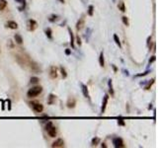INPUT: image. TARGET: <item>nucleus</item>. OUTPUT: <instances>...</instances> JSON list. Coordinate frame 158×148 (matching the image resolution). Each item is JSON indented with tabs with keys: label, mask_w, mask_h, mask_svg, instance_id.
<instances>
[{
	"label": "nucleus",
	"mask_w": 158,
	"mask_h": 148,
	"mask_svg": "<svg viewBox=\"0 0 158 148\" xmlns=\"http://www.w3.org/2000/svg\"><path fill=\"white\" fill-rule=\"evenodd\" d=\"M42 92H43V88L41 86H35V87H32L31 89H29V91L27 92V96L29 98H35V97L39 96Z\"/></svg>",
	"instance_id": "1"
},
{
	"label": "nucleus",
	"mask_w": 158,
	"mask_h": 148,
	"mask_svg": "<svg viewBox=\"0 0 158 148\" xmlns=\"http://www.w3.org/2000/svg\"><path fill=\"white\" fill-rule=\"evenodd\" d=\"M45 130L47 131L48 135L50 137H56V134H57V131H56V127L52 125L51 122H48L47 125L45 126Z\"/></svg>",
	"instance_id": "2"
},
{
	"label": "nucleus",
	"mask_w": 158,
	"mask_h": 148,
	"mask_svg": "<svg viewBox=\"0 0 158 148\" xmlns=\"http://www.w3.org/2000/svg\"><path fill=\"white\" fill-rule=\"evenodd\" d=\"M37 28H38V23H37L34 19L28 20V22H27V29H28V31L33 32V31H35Z\"/></svg>",
	"instance_id": "3"
},
{
	"label": "nucleus",
	"mask_w": 158,
	"mask_h": 148,
	"mask_svg": "<svg viewBox=\"0 0 158 148\" xmlns=\"http://www.w3.org/2000/svg\"><path fill=\"white\" fill-rule=\"evenodd\" d=\"M31 107L33 108V110L36 112V113H42L44 111V106L41 104V103H36V102H33V103H30Z\"/></svg>",
	"instance_id": "4"
},
{
	"label": "nucleus",
	"mask_w": 158,
	"mask_h": 148,
	"mask_svg": "<svg viewBox=\"0 0 158 148\" xmlns=\"http://www.w3.org/2000/svg\"><path fill=\"white\" fill-rule=\"evenodd\" d=\"M113 144H114V146L116 148H123V147H124V140L121 137H115L113 139Z\"/></svg>",
	"instance_id": "5"
},
{
	"label": "nucleus",
	"mask_w": 158,
	"mask_h": 148,
	"mask_svg": "<svg viewBox=\"0 0 158 148\" xmlns=\"http://www.w3.org/2000/svg\"><path fill=\"white\" fill-rule=\"evenodd\" d=\"M51 147H54V148H61V147H64V141H63V139H61V138L56 139V141L52 142Z\"/></svg>",
	"instance_id": "6"
},
{
	"label": "nucleus",
	"mask_w": 158,
	"mask_h": 148,
	"mask_svg": "<svg viewBox=\"0 0 158 148\" xmlns=\"http://www.w3.org/2000/svg\"><path fill=\"white\" fill-rule=\"evenodd\" d=\"M108 101H109V95L106 94V95L104 96V98H103V103H102V108H101V113L102 114H104L105 110H106V108H107Z\"/></svg>",
	"instance_id": "7"
},
{
	"label": "nucleus",
	"mask_w": 158,
	"mask_h": 148,
	"mask_svg": "<svg viewBox=\"0 0 158 148\" xmlns=\"http://www.w3.org/2000/svg\"><path fill=\"white\" fill-rule=\"evenodd\" d=\"M49 77L51 79H56L57 77V69L56 66H50L49 68Z\"/></svg>",
	"instance_id": "8"
},
{
	"label": "nucleus",
	"mask_w": 158,
	"mask_h": 148,
	"mask_svg": "<svg viewBox=\"0 0 158 148\" xmlns=\"http://www.w3.org/2000/svg\"><path fill=\"white\" fill-rule=\"evenodd\" d=\"M5 26H6L7 28L11 29V30H16V29H18V24H17L15 21H12V20L7 21L6 24H5Z\"/></svg>",
	"instance_id": "9"
},
{
	"label": "nucleus",
	"mask_w": 158,
	"mask_h": 148,
	"mask_svg": "<svg viewBox=\"0 0 158 148\" xmlns=\"http://www.w3.org/2000/svg\"><path fill=\"white\" fill-rule=\"evenodd\" d=\"M84 24H85V19H84V16H82L76 24V30L77 31L82 30V28L84 27Z\"/></svg>",
	"instance_id": "10"
},
{
	"label": "nucleus",
	"mask_w": 158,
	"mask_h": 148,
	"mask_svg": "<svg viewBox=\"0 0 158 148\" xmlns=\"http://www.w3.org/2000/svg\"><path fill=\"white\" fill-rule=\"evenodd\" d=\"M80 85H81V90H82V93H83V95H84V97H85V98H87V99H88V100H90V95H89V91H88V87H87L86 85H84L83 83H81Z\"/></svg>",
	"instance_id": "11"
},
{
	"label": "nucleus",
	"mask_w": 158,
	"mask_h": 148,
	"mask_svg": "<svg viewBox=\"0 0 158 148\" xmlns=\"http://www.w3.org/2000/svg\"><path fill=\"white\" fill-rule=\"evenodd\" d=\"M66 105H67V108H69V109H73V108L75 107V105H76V101H75V99H74V98H69V99H68V101H67V103H66Z\"/></svg>",
	"instance_id": "12"
},
{
	"label": "nucleus",
	"mask_w": 158,
	"mask_h": 148,
	"mask_svg": "<svg viewBox=\"0 0 158 148\" xmlns=\"http://www.w3.org/2000/svg\"><path fill=\"white\" fill-rule=\"evenodd\" d=\"M56 97L54 94H50L48 96V99H47V104L48 105H52V104L56 102Z\"/></svg>",
	"instance_id": "13"
},
{
	"label": "nucleus",
	"mask_w": 158,
	"mask_h": 148,
	"mask_svg": "<svg viewBox=\"0 0 158 148\" xmlns=\"http://www.w3.org/2000/svg\"><path fill=\"white\" fill-rule=\"evenodd\" d=\"M14 40H15V42H16L18 44H22V43H23V38H22V36L19 35V34H16V35L14 36Z\"/></svg>",
	"instance_id": "14"
},
{
	"label": "nucleus",
	"mask_w": 158,
	"mask_h": 148,
	"mask_svg": "<svg viewBox=\"0 0 158 148\" xmlns=\"http://www.w3.org/2000/svg\"><path fill=\"white\" fill-rule=\"evenodd\" d=\"M99 64L101 67H104L105 66V60H104V53L101 52L100 55H99Z\"/></svg>",
	"instance_id": "15"
},
{
	"label": "nucleus",
	"mask_w": 158,
	"mask_h": 148,
	"mask_svg": "<svg viewBox=\"0 0 158 148\" xmlns=\"http://www.w3.org/2000/svg\"><path fill=\"white\" fill-rule=\"evenodd\" d=\"M68 32H69V35H70V44H71V47L74 48V36H73V33H72L70 28H68Z\"/></svg>",
	"instance_id": "16"
},
{
	"label": "nucleus",
	"mask_w": 158,
	"mask_h": 148,
	"mask_svg": "<svg viewBox=\"0 0 158 148\" xmlns=\"http://www.w3.org/2000/svg\"><path fill=\"white\" fill-rule=\"evenodd\" d=\"M15 1L20 3V4H22V6L19 7V11H23L25 9V7H26V0H15Z\"/></svg>",
	"instance_id": "17"
},
{
	"label": "nucleus",
	"mask_w": 158,
	"mask_h": 148,
	"mask_svg": "<svg viewBox=\"0 0 158 148\" xmlns=\"http://www.w3.org/2000/svg\"><path fill=\"white\" fill-rule=\"evenodd\" d=\"M118 8H119V10H121L122 12H125V5H124V1H120L119 4H118Z\"/></svg>",
	"instance_id": "18"
},
{
	"label": "nucleus",
	"mask_w": 158,
	"mask_h": 148,
	"mask_svg": "<svg viewBox=\"0 0 158 148\" xmlns=\"http://www.w3.org/2000/svg\"><path fill=\"white\" fill-rule=\"evenodd\" d=\"M7 6V1L6 0H0V11H3Z\"/></svg>",
	"instance_id": "19"
},
{
	"label": "nucleus",
	"mask_w": 158,
	"mask_h": 148,
	"mask_svg": "<svg viewBox=\"0 0 158 148\" xmlns=\"http://www.w3.org/2000/svg\"><path fill=\"white\" fill-rule=\"evenodd\" d=\"M45 35H46V37H47L49 40H51V39H52V31H51V29H50V28L45 29Z\"/></svg>",
	"instance_id": "20"
},
{
	"label": "nucleus",
	"mask_w": 158,
	"mask_h": 148,
	"mask_svg": "<svg viewBox=\"0 0 158 148\" xmlns=\"http://www.w3.org/2000/svg\"><path fill=\"white\" fill-rule=\"evenodd\" d=\"M100 143V138L99 137H94L93 139H92V141H91V145L92 146H96V145H98Z\"/></svg>",
	"instance_id": "21"
},
{
	"label": "nucleus",
	"mask_w": 158,
	"mask_h": 148,
	"mask_svg": "<svg viewBox=\"0 0 158 148\" xmlns=\"http://www.w3.org/2000/svg\"><path fill=\"white\" fill-rule=\"evenodd\" d=\"M109 91H110V93H111V95L112 96H114L115 95V92H114V89H113V84H112V80L110 79L109 80Z\"/></svg>",
	"instance_id": "22"
},
{
	"label": "nucleus",
	"mask_w": 158,
	"mask_h": 148,
	"mask_svg": "<svg viewBox=\"0 0 158 148\" xmlns=\"http://www.w3.org/2000/svg\"><path fill=\"white\" fill-rule=\"evenodd\" d=\"M87 14H88L89 16H93V14H94V6H93V5H89Z\"/></svg>",
	"instance_id": "23"
},
{
	"label": "nucleus",
	"mask_w": 158,
	"mask_h": 148,
	"mask_svg": "<svg viewBox=\"0 0 158 148\" xmlns=\"http://www.w3.org/2000/svg\"><path fill=\"white\" fill-rule=\"evenodd\" d=\"M57 20H58V16L57 15H51L50 18H48V21L49 22H52V23L56 22V21H57Z\"/></svg>",
	"instance_id": "24"
},
{
	"label": "nucleus",
	"mask_w": 158,
	"mask_h": 148,
	"mask_svg": "<svg viewBox=\"0 0 158 148\" xmlns=\"http://www.w3.org/2000/svg\"><path fill=\"white\" fill-rule=\"evenodd\" d=\"M60 72H61V75H62V78H66L67 77V73H66V70L64 67H60Z\"/></svg>",
	"instance_id": "25"
},
{
	"label": "nucleus",
	"mask_w": 158,
	"mask_h": 148,
	"mask_svg": "<svg viewBox=\"0 0 158 148\" xmlns=\"http://www.w3.org/2000/svg\"><path fill=\"white\" fill-rule=\"evenodd\" d=\"M114 41H115V42L121 47L122 46V44H121V42H120V39H119V37L117 36V35H114Z\"/></svg>",
	"instance_id": "26"
},
{
	"label": "nucleus",
	"mask_w": 158,
	"mask_h": 148,
	"mask_svg": "<svg viewBox=\"0 0 158 148\" xmlns=\"http://www.w3.org/2000/svg\"><path fill=\"white\" fill-rule=\"evenodd\" d=\"M39 81H40V79L38 77H35V76L34 77H31V83L32 84H37Z\"/></svg>",
	"instance_id": "27"
},
{
	"label": "nucleus",
	"mask_w": 158,
	"mask_h": 148,
	"mask_svg": "<svg viewBox=\"0 0 158 148\" xmlns=\"http://www.w3.org/2000/svg\"><path fill=\"white\" fill-rule=\"evenodd\" d=\"M122 20H123V23L125 25V26H128V25H129V23H128V19H127L125 16H123V17H122Z\"/></svg>",
	"instance_id": "28"
},
{
	"label": "nucleus",
	"mask_w": 158,
	"mask_h": 148,
	"mask_svg": "<svg viewBox=\"0 0 158 148\" xmlns=\"http://www.w3.org/2000/svg\"><path fill=\"white\" fill-rule=\"evenodd\" d=\"M118 125H119V126H125V122H124V120L122 117H120V118L118 119Z\"/></svg>",
	"instance_id": "29"
},
{
	"label": "nucleus",
	"mask_w": 158,
	"mask_h": 148,
	"mask_svg": "<svg viewBox=\"0 0 158 148\" xmlns=\"http://www.w3.org/2000/svg\"><path fill=\"white\" fill-rule=\"evenodd\" d=\"M76 42H77V44H78V45H81V44H82V42H81V39L79 38V36H77V38H76Z\"/></svg>",
	"instance_id": "30"
},
{
	"label": "nucleus",
	"mask_w": 158,
	"mask_h": 148,
	"mask_svg": "<svg viewBox=\"0 0 158 148\" xmlns=\"http://www.w3.org/2000/svg\"><path fill=\"white\" fill-rule=\"evenodd\" d=\"M153 83H154V79H152V80H151V82H149V84L145 87V90H148V89H149V87H151V85H152Z\"/></svg>",
	"instance_id": "31"
},
{
	"label": "nucleus",
	"mask_w": 158,
	"mask_h": 148,
	"mask_svg": "<svg viewBox=\"0 0 158 148\" xmlns=\"http://www.w3.org/2000/svg\"><path fill=\"white\" fill-rule=\"evenodd\" d=\"M148 72H149V71H146V72H144V73H142V74H138V75H136V77H141V76L147 75V74H148Z\"/></svg>",
	"instance_id": "32"
},
{
	"label": "nucleus",
	"mask_w": 158,
	"mask_h": 148,
	"mask_svg": "<svg viewBox=\"0 0 158 148\" xmlns=\"http://www.w3.org/2000/svg\"><path fill=\"white\" fill-rule=\"evenodd\" d=\"M70 53H71V51H70V49H68V48L65 49V54H66V55H69Z\"/></svg>",
	"instance_id": "33"
},
{
	"label": "nucleus",
	"mask_w": 158,
	"mask_h": 148,
	"mask_svg": "<svg viewBox=\"0 0 158 148\" xmlns=\"http://www.w3.org/2000/svg\"><path fill=\"white\" fill-rule=\"evenodd\" d=\"M154 60H155V56L153 55V56H152V58H151V59H149V64H151V63H152Z\"/></svg>",
	"instance_id": "34"
},
{
	"label": "nucleus",
	"mask_w": 158,
	"mask_h": 148,
	"mask_svg": "<svg viewBox=\"0 0 158 148\" xmlns=\"http://www.w3.org/2000/svg\"><path fill=\"white\" fill-rule=\"evenodd\" d=\"M101 146H102V147H105V148H106V147H107V145H106V144H105V143H102V145H101Z\"/></svg>",
	"instance_id": "35"
},
{
	"label": "nucleus",
	"mask_w": 158,
	"mask_h": 148,
	"mask_svg": "<svg viewBox=\"0 0 158 148\" xmlns=\"http://www.w3.org/2000/svg\"><path fill=\"white\" fill-rule=\"evenodd\" d=\"M113 68H114V70H115V71H117V67H116L115 65H113Z\"/></svg>",
	"instance_id": "36"
},
{
	"label": "nucleus",
	"mask_w": 158,
	"mask_h": 148,
	"mask_svg": "<svg viewBox=\"0 0 158 148\" xmlns=\"http://www.w3.org/2000/svg\"><path fill=\"white\" fill-rule=\"evenodd\" d=\"M59 1H60L61 3H64V0H59Z\"/></svg>",
	"instance_id": "37"
},
{
	"label": "nucleus",
	"mask_w": 158,
	"mask_h": 148,
	"mask_svg": "<svg viewBox=\"0 0 158 148\" xmlns=\"http://www.w3.org/2000/svg\"><path fill=\"white\" fill-rule=\"evenodd\" d=\"M113 1H114V2H115V1H116V0H113Z\"/></svg>",
	"instance_id": "38"
}]
</instances>
